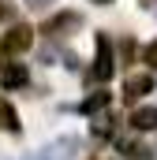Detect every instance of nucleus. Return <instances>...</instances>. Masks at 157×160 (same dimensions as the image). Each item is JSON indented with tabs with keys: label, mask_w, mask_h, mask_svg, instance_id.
Here are the masks:
<instances>
[{
	"label": "nucleus",
	"mask_w": 157,
	"mask_h": 160,
	"mask_svg": "<svg viewBox=\"0 0 157 160\" xmlns=\"http://www.w3.org/2000/svg\"><path fill=\"white\" fill-rule=\"evenodd\" d=\"M30 8H45V4H52V0H26Z\"/></svg>",
	"instance_id": "14"
},
{
	"label": "nucleus",
	"mask_w": 157,
	"mask_h": 160,
	"mask_svg": "<svg viewBox=\"0 0 157 160\" xmlns=\"http://www.w3.org/2000/svg\"><path fill=\"white\" fill-rule=\"evenodd\" d=\"M94 160H97V157H94Z\"/></svg>",
	"instance_id": "17"
},
{
	"label": "nucleus",
	"mask_w": 157,
	"mask_h": 160,
	"mask_svg": "<svg viewBox=\"0 0 157 160\" xmlns=\"http://www.w3.org/2000/svg\"><path fill=\"white\" fill-rule=\"evenodd\" d=\"M105 104H109V93H94V97L82 101V112H101Z\"/></svg>",
	"instance_id": "9"
},
{
	"label": "nucleus",
	"mask_w": 157,
	"mask_h": 160,
	"mask_svg": "<svg viewBox=\"0 0 157 160\" xmlns=\"http://www.w3.org/2000/svg\"><path fill=\"white\" fill-rule=\"evenodd\" d=\"M142 56H146V63H150V67H157V41L146 45V52H142Z\"/></svg>",
	"instance_id": "12"
},
{
	"label": "nucleus",
	"mask_w": 157,
	"mask_h": 160,
	"mask_svg": "<svg viewBox=\"0 0 157 160\" xmlns=\"http://www.w3.org/2000/svg\"><path fill=\"white\" fill-rule=\"evenodd\" d=\"M94 134L109 138V134H112V119H97V123H94Z\"/></svg>",
	"instance_id": "11"
},
{
	"label": "nucleus",
	"mask_w": 157,
	"mask_h": 160,
	"mask_svg": "<svg viewBox=\"0 0 157 160\" xmlns=\"http://www.w3.org/2000/svg\"><path fill=\"white\" fill-rule=\"evenodd\" d=\"M30 45H34V30H30L26 22H19V26L8 30V38H4V52H26Z\"/></svg>",
	"instance_id": "3"
},
{
	"label": "nucleus",
	"mask_w": 157,
	"mask_h": 160,
	"mask_svg": "<svg viewBox=\"0 0 157 160\" xmlns=\"http://www.w3.org/2000/svg\"><path fill=\"white\" fill-rule=\"evenodd\" d=\"M82 26V15L78 11H60V15H52L45 26H41V34H49V38H64V34H71Z\"/></svg>",
	"instance_id": "2"
},
{
	"label": "nucleus",
	"mask_w": 157,
	"mask_h": 160,
	"mask_svg": "<svg viewBox=\"0 0 157 160\" xmlns=\"http://www.w3.org/2000/svg\"><path fill=\"white\" fill-rule=\"evenodd\" d=\"M120 149H123L127 157H150V149H146V145H138V142H120Z\"/></svg>",
	"instance_id": "10"
},
{
	"label": "nucleus",
	"mask_w": 157,
	"mask_h": 160,
	"mask_svg": "<svg viewBox=\"0 0 157 160\" xmlns=\"http://www.w3.org/2000/svg\"><path fill=\"white\" fill-rule=\"evenodd\" d=\"M8 15H11V8H8V4H4V0H0V22H4V19H8Z\"/></svg>",
	"instance_id": "13"
},
{
	"label": "nucleus",
	"mask_w": 157,
	"mask_h": 160,
	"mask_svg": "<svg viewBox=\"0 0 157 160\" xmlns=\"http://www.w3.org/2000/svg\"><path fill=\"white\" fill-rule=\"evenodd\" d=\"M131 127L135 130H157V108H135L131 112Z\"/></svg>",
	"instance_id": "7"
},
{
	"label": "nucleus",
	"mask_w": 157,
	"mask_h": 160,
	"mask_svg": "<svg viewBox=\"0 0 157 160\" xmlns=\"http://www.w3.org/2000/svg\"><path fill=\"white\" fill-rule=\"evenodd\" d=\"M94 4H109V0H94Z\"/></svg>",
	"instance_id": "16"
},
{
	"label": "nucleus",
	"mask_w": 157,
	"mask_h": 160,
	"mask_svg": "<svg viewBox=\"0 0 157 160\" xmlns=\"http://www.w3.org/2000/svg\"><path fill=\"white\" fill-rule=\"evenodd\" d=\"M116 71V60H112V41L105 34H97V56H94V78L97 82H109Z\"/></svg>",
	"instance_id": "1"
},
{
	"label": "nucleus",
	"mask_w": 157,
	"mask_h": 160,
	"mask_svg": "<svg viewBox=\"0 0 157 160\" xmlns=\"http://www.w3.org/2000/svg\"><path fill=\"white\" fill-rule=\"evenodd\" d=\"M26 160H45V153H38V157H26Z\"/></svg>",
	"instance_id": "15"
},
{
	"label": "nucleus",
	"mask_w": 157,
	"mask_h": 160,
	"mask_svg": "<svg viewBox=\"0 0 157 160\" xmlns=\"http://www.w3.org/2000/svg\"><path fill=\"white\" fill-rule=\"evenodd\" d=\"M0 130H8V134H15L19 130V116H15V108L0 97Z\"/></svg>",
	"instance_id": "8"
},
{
	"label": "nucleus",
	"mask_w": 157,
	"mask_h": 160,
	"mask_svg": "<svg viewBox=\"0 0 157 160\" xmlns=\"http://www.w3.org/2000/svg\"><path fill=\"white\" fill-rule=\"evenodd\" d=\"M154 89V78L150 75H127V82H123V97L127 101H138V97H146Z\"/></svg>",
	"instance_id": "5"
},
{
	"label": "nucleus",
	"mask_w": 157,
	"mask_h": 160,
	"mask_svg": "<svg viewBox=\"0 0 157 160\" xmlns=\"http://www.w3.org/2000/svg\"><path fill=\"white\" fill-rule=\"evenodd\" d=\"M30 75H26V63H0V86L4 89H19L26 86Z\"/></svg>",
	"instance_id": "4"
},
{
	"label": "nucleus",
	"mask_w": 157,
	"mask_h": 160,
	"mask_svg": "<svg viewBox=\"0 0 157 160\" xmlns=\"http://www.w3.org/2000/svg\"><path fill=\"white\" fill-rule=\"evenodd\" d=\"M75 149H78L75 138H60L56 145H49V149H45V160H71V157H75Z\"/></svg>",
	"instance_id": "6"
}]
</instances>
